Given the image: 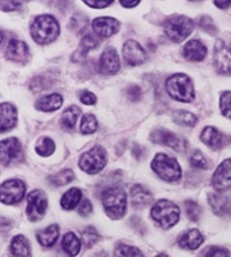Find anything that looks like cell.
<instances>
[{
  "label": "cell",
  "mask_w": 231,
  "mask_h": 257,
  "mask_svg": "<svg viewBox=\"0 0 231 257\" xmlns=\"http://www.w3.org/2000/svg\"><path fill=\"white\" fill-rule=\"evenodd\" d=\"M59 25L53 16L41 15L35 18L31 25V36L35 43L40 45H47L53 43L59 36Z\"/></svg>",
  "instance_id": "1"
},
{
  "label": "cell",
  "mask_w": 231,
  "mask_h": 257,
  "mask_svg": "<svg viewBox=\"0 0 231 257\" xmlns=\"http://www.w3.org/2000/svg\"><path fill=\"white\" fill-rule=\"evenodd\" d=\"M103 207L111 219L118 220L125 216L127 208L126 193L120 187H111L102 193Z\"/></svg>",
  "instance_id": "2"
},
{
  "label": "cell",
  "mask_w": 231,
  "mask_h": 257,
  "mask_svg": "<svg viewBox=\"0 0 231 257\" xmlns=\"http://www.w3.org/2000/svg\"><path fill=\"white\" fill-rule=\"evenodd\" d=\"M150 216L162 229H170L177 224L180 219V208L168 199H161L154 203L150 211Z\"/></svg>",
  "instance_id": "3"
},
{
  "label": "cell",
  "mask_w": 231,
  "mask_h": 257,
  "mask_svg": "<svg viewBox=\"0 0 231 257\" xmlns=\"http://www.w3.org/2000/svg\"><path fill=\"white\" fill-rule=\"evenodd\" d=\"M166 89L171 98L178 102L187 103L194 99L193 81L184 73H175L168 77L166 81Z\"/></svg>",
  "instance_id": "4"
},
{
  "label": "cell",
  "mask_w": 231,
  "mask_h": 257,
  "mask_svg": "<svg viewBox=\"0 0 231 257\" xmlns=\"http://www.w3.org/2000/svg\"><path fill=\"white\" fill-rule=\"evenodd\" d=\"M163 29L173 43H181L193 32L194 22L186 16H173L164 21Z\"/></svg>",
  "instance_id": "5"
},
{
  "label": "cell",
  "mask_w": 231,
  "mask_h": 257,
  "mask_svg": "<svg viewBox=\"0 0 231 257\" xmlns=\"http://www.w3.org/2000/svg\"><path fill=\"white\" fill-rule=\"evenodd\" d=\"M152 169L162 180L164 181H177L181 178V167L175 158L164 153H158L152 161Z\"/></svg>",
  "instance_id": "6"
},
{
  "label": "cell",
  "mask_w": 231,
  "mask_h": 257,
  "mask_svg": "<svg viewBox=\"0 0 231 257\" xmlns=\"http://www.w3.org/2000/svg\"><path fill=\"white\" fill-rule=\"evenodd\" d=\"M107 164V153L103 147H94L90 151L82 153L79 161V166L82 171L91 174H98L104 169Z\"/></svg>",
  "instance_id": "7"
},
{
  "label": "cell",
  "mask_w": 231,
  "mask_h": 257,
  "mask_svg": "<svg viewBox=\"0 0 231 257\" xmlns=\"http://www.w3.org/2000/svg\"><path fill=\"white\" fill-rule=\"evenodd\" d=\"M26 193V185L22 180L11 179L0 185V202L6 205H16L22 201Z\"/></svg>",
  "instance_id": "8"
},
{
  "label": "cell",
  "mask_w": 231,
  "mask_h": 257,
  "mask_svg": "<svg viewBox=\"0 0 231 257\" xmlns=\"http://www.w3.org/2000/svg\"><path fill=\"white\" fill-rule=\"evenodd\" d=\"M48 207V199L44 192L33 190L27 196V217L30 221L36 222L43 219Z\"/></svg>",
  "instance_id": "9"
},
{
  "label": "cell",
  "mask_w": 231,
  "mask_h": 257,
  "mask_svg": "<svg viewBox=\"0 0 231 257\" xmlns=\"http://www.w3.org/2000/svg\"><path fill=\"white\" fill-rule=\"evenodd\" d=\"M22 146L17 138H8L0 142V164L9 166L22 160Z\"/></svg>",
  "instance_id": "10"
},
{
  "label": "cell",
  "mask_w": 231,
  "mask_h": 257,
  "mask_svg": "<svg viewBox=\"0 0 231 257\" xmlns=\"http://www.w3.org/2000/svg\"><path fill=\"white\" fill-rule=\"evenodd\" d=\"M212 185L219 193L231 189V158L219 164L212 176Z\"/></svg>",
  "instance_id": "11"
},
{
  "label": "cell",
  "mask_w": 231,
  "mask_h": 257,
  "mask_svg": "<svg viewBox=\"0 0 231 257\" xmlns=\"http://www.w3.org/2000/svg\"><path fill=\"white\" fill-rule=\"evenodd\" d=\"M213 63L221 75H231V48L222 41H218L214 48Z\"/></svg>",
  "instance_id": "12"
},
{
  "label": "cell",
  "mask_w": 231,
  "mask_h": 257,
  "mask_svg": "<svg viewBox=\"0 0 231 257\" xmlns=\"http://www.w3.org/2000/svg\"><path fill=\"white\" fill-rule=\"evenodd\" d=\"M122 56L125 62L129 66H139L143 64L146 61V53L143 49L138 41L135 40H127L123 45L122 49Z\"/></svg>",
  "instance_id": "13"
},
{
  "label": "cell",
  "mask_w": 231,
  "mask_h": 257,
  "mask_svg": "<svg viewBox=\"0 0 231 257\" xmlns=\"http://www.w3.org/2000/svg\"><path fill=\"white\" fill-rule=\"evenodd\" d=\"M150 138H152V142H154V143L163 144V146L170 147L175 151H184L185 149V142L180 139L176 134L166 130V128H157L152 133Z\"/></svg>",
  "instance_id": "14"
},
{
  "label": "cell",
  "mask_w": 231,
  "mask_h": 257,
  "mask_svg": "<svg viewBox=\"0 0 231 257\" xmlns=\"http://www.w3.org/2000/svg\"><path fill=\"white\" fill-rule=\"evenodd\" d=\"M120 57L114 48H107L99 59V71L103 75H114L120 70Z\"/></svg>",
  "instance_id": "15"
},
{
  "label": "cell",
  "mask_w": 231,
  "mask_h": 257,
  "mask_svg": "<svg viewBox=\"0 0 231 257\" xmlns=\"http://www.w3.org/2000/svg\"><path fill=\"white\" fill-rule=\"evenodd\" d=\"M94 32L100 38H111L120 30V22L116 18L112 17H100L93 21Z\"/></svg>",
  "instance_id": "16"
},
{
  "label": "cell",
  "mask_w": 231,
  "mask_h": 257,
  "mask_svg": "<svg viewBox=\"0 0 231 257\" xmlns=\"http://www.w3.org/2000/svg\"><path fill=\"white\" fill-rule=\"evenodd\" d=\"M18 121L17 109L11 103H2L0 104V133H6L12 130Z\"/></svg>",
  "instance_id": "17"
},
{
  "label": "cell",
  "mask_w": 231,
  "mask_h": 257,
  "mask_svg": "<svg viewBox=\"0 0 231 257\" xmlns=\"http://www.w3.org/2000/svg\"><path fill=\"white\" fill-rule=\"evenodd\" d=\"M203 242H204V237L198 229L186 230L177 239V244L180 245V248L187 249V251H195L203 244Z\"/></svg>",
  "instance_id": "18"
},
{
  "label": "cell",
  "mask_w": 231,
  "mask_h": 257,
  "mask_svg": "<svg viewBox=\"0 0 231 257\" xmlns=\"http://www.w3.org/2000/svg\"><path fill=\"white\" fill-rule=\"evenodd\" d=\"M208 202L212 210L218 216H227L231 215V197L223 193H211L208 194Z\"/></svg>",
  "instance_id": "19"
},
{
  "label": "cell",
  "mask_w": 231,
  "mask_h": 257,
  "mask_svg": "<svg viewBox=\"0 0 231 257\" xmlns=\"http://www.w3.org/2000/svg\"><path fill=\"white\" fill-rule=\"evenodd\" d=\"M29 47L24 41L13 39L6 48V57L13 62H25L29 57Z\"/></svg>",
  "instance_id": "20"
},
{
  "label": "cell",
  "mask_w": 231,
  "mask_h": 257,
  "mask_svg": "<svg viewBox=\"0 0 231 257\" xmlns=\"http://www.w3.org/2000/svg\"><path fill=\"white\" fill-rule=\"evenodd\" d=\"M200 139L205 146L212 149H221L226 144L225 135L213 126H207V127L203 128Z\"/></svg>",
  "instance_id": "21"
},
{
  "label": "cell",
  "mask_w": 231,
  "mask_h": 257,
  "mask_svg": "<svg viewBox=\"0 0 231 257\" xmlns=\"http://www.w3.org/2000/svg\"><path fill=\"white\" fill-rule=\"evenodd\" d=\"M182 56L185 59L191 62H200L207 56V48L199 40H190L186 43L182 49Z\"/></svg>",
  "instance_id": "22"
},
{
  "label": "cell",
  "mask_w": 231,
  "mask_h": 257,
  "mask_svg": "<svg viewBox=\"0 0 231 257\" xmlns=\"http://www.w3.org/2000/svg\"><path fill=\"white\" fill-rule=\"evenodd\" d=\"M130 198L134 207L143 208L148 206L153 201V194L143 185H134L130 190Z\"/></svg>",
  "instance_id": "23"
},
{
  "label": "cell",
  "mask_w": 231,
  "mask_h": 257,
  "mask_svg": "<svg viewBox=\"0 0 231 257\" xmlns=\"http://www.w3.org/2000/svg\"><path fill=\"white\" fill-rule=\"evenodd\" d=\"M39 243L44 247H53L59 238V226L57 224L49 225L48 228L36 233Z\"/></svg>",
  "instance_id": "24"
},
{
  "label": "cell",
  "mask_w": 231,
  "mask_h": 257,
  "mask_svg": "<svg viewBox=\"0 0 231 257\" xmlns=\"http://www.w3.org/2000/svg\"><path fill=\"white\" fill-rule=\"evenodd\" d=\"M63 104V98L61 94H50V95L43 96L36 102L35 107L40 111L44 112H53L61 108V105Z\"/></svg>",
  "instance_id": "25"
},
{
  "label": "cell",
  "mask_w": 231,
  "mask_h": 257,
  "mask_svg": "<svg viewBox=\"0 0 231 257\" xmlns=\"http://www.w3.org/2000/svg\"><path fill=\"white\" fill-rule=\"evenodd\" d=\"M9 249H11V253L15 257H29L30 253H31L30 242L26 239L25 235H21V234L13 237Z\"/></svg>",
  "instance_id": "26"
},
{
  "label": "cell",
  "mask_w": 231,
  "mask_h": 257,
  "mask_svg": "<svg viewBox=\"0 0 231 257\" xmlns=\"http://www.w3.org/2000/svg\"><path fill=\"white\" fill-rule=\"evenodd\" d=\"M62 249L70 257L76 256L81 251V240L76 237V234L70 231L62 239Z\"/></svg>",
  "instance_id": "27"
},
{
  "label": "cell",
  "mask_w": 231,
  "mask_h": 257,
  "mask_svg": "<svg viewBox=\"0 0 231 257\" xmlns=\"http://www.w3.org/2000/svg\"><path fill=\"white\" fill-rule=\"evenodd\" d=\"M82 193L79 188H71L70 190L62 196L61 199V206L65 210H73V208L79 206L81 203Z\"/></svg>",
  "instance_id": "28"
},
{
  "label": "cell",
  "mask_w": 231,
  "mask_h": 257,
  "mask_svg": "<svg viewBox=\"0 0 231 257\" xmlns=\"http://www.w3.org/2000/svg\"><path fill=\"white\" fill-rule=\"evenodd\" d=\"M80 114H81V109L76 105H71L63 112L62 114V127L66 128V130H71V128L75 127V125L77 123V120H79Z\"/></svg>",
  "instance_id": "29"
},
{
  "label": "cell",
  "mask_w": 231,
  "mask_h": 257,
  "mask_svg": "<svg viewBox=\"0 0 231 257\" xmlns=\"http://www.w3.org/2000/svg\"><path fill=\"white\" fill-rule=\"evenodd\" d=\"M172 117H173V121L181 126H189V127H193V126H195L196 122H198V118H196L195 114L190 113V112H187V111H176L173 112Z\"/></svg>",
  "instance_id": "30"
},
{
  "label": "cell",
  "mask_w": 231,
  "mask_h": 257,
  "mask_svg": "<svg viewBox=\"0 0 231 257\" xmlns=\"http://www.w3.org/2000/svg\"><path fill=\"white\" fill-rule=\"evenodd\" d=\"M114 257H144V254L141 253L140 249L134 247V245L120 243L114 248Z\"/></svg>",
  "instance_id": "31"
},
{
  "label": "cell",
  "mask_w": 231,
  "mask_h": 257,
  "mask_svg": "<svg viewBox=\"0 0 231 257\" xmlns=\"http://www.w3.org/2000/svg\"><path fill=\"white\" fill-rule=\"evenodd\" d=\"M73 179H75V174H73L72 170L66 169L57 173L56 175L50 176L49 181L53 185H56V187H62V185H66L68 183H71Z\"/></svg>",
  "instance_id": "32"
},
{
  "label": "cell",
  "mask_w": 231,
  "mask_h": 257,
  "mask_svg": "<svg viewBox=\"0 0 231 257\" xmlns=\"http://www.w3.org/2000/svg\"><path fill=\"white\" fill-rule=\"evenodd\" d=\"M98 130V121L94 114H84L81 118V123H80V132L82 134H93Z\"/></svg>",
  "instance_id": "33"
},
{
  "label": "cell",
  "mask_w": 231,
  "mask_h": 257,
  "mask_svg": "<svg viewBox=\"0 0 231 257\" xmlns=\"http://www.w3.org/2000/svg\"><path fill=\"white\" fill-rule=\"evenodd\" d=\"M54 149H56V144L50 138H40L38 143H36V152L43 156V157H48V156L52 155L54 152Z\"/></svg>",
  "instance_id": "34"
},
{
  "label": "cell",
  "mask_w": 231,
  "mask_h": 257,
  "mask_svg": "<svg viewBox=\"0 0 231 257\" xmlns=\"http://www.w3.org/2000/svg\"><path fill=\"white\" fill-rule=\"evenodd\" d=\"M98 44H99V39H98L97 36L85 35L82 38L81 44H80V49L77 53L81 56V58H84L91 49H95V48L98 47Z\"/></svg>",
  "instance_id": "35"
},
{
  "label": "cell",
  "mask_w": 231,
  "mask_h": 257,
  "mask_svg": "<svg viewBox=\"0 0 231 257\" xmlns=\"http://www.w3.org/2000/svg\"><path fill=\"white\" fill-rule=\"evenodd\" d=\"M81 238V242L85 244L86 248H90V247H93V245L100 239V235L99 233H98L97 229L93 228V226H88V228H85L84 231H82Z\"/></svg>",
  "instance_id": "36"
},
{
  "label": "cell",
  "mask_w": 231,
  "mask_h": 257,
  "mask_svg": "<svg viewBox=\"0 0 231 257\" xmlns=\"http://www.w3.org/2000/svg\"><path fill=\"white\" fill-rule=\"evenodd\" d=\"M89 26V20L85 15H75L70 21L71 30L76 34H82Z\"/></svg>",
  "instance_id": "37"
},
{
  "label": "cell",
  "mask_w": 231,
  "mask_h": 257,
  "mask_svg": "<svg viewBox=\"0 0 231 257\" xmlns=\"http://www.w3.org/2000/svg\"><path fill=\"white\" fill-rule=\"evenodd\" d=\"M198 257H231V254L227 248H223L219 245H209L203 249Z\"/></svg>",
  "instance_id": "38"
},
{
  "label": "cell",
  "mask_w": 231,
  "mask_h": 257,
  "mask_svg": "<svg viewBox=\"0 0 231 257\" xmlns=\"http://www.w3.org/2000/svg\"><path fill=\"white\" fill-rule=\"evenodd\" d=\"M185 212H186V216L189 217V220L198 221L200 215H202V208L194 201H186L185 202Z\"/></svg>",
  "instance_id": "39"
},
{
  "label": "cell",
  "mask_w": 231,
  "mask_h": 257,
  "mask_svg": "<svg viewBox=\"0 0 231 257\" xmlns=\"http://www.w3.org/2000/svg\"><path fill=\"white\" fill-rule=\"evenodd\" d=\"M190 165L195 169L204 170L208 167V160L200 151H195L190 157Z\"/></svg>",
  "instance_id": "40"
},
{
  "label": "cell",
  "mask_w": 231,
  "mask_h": 257,
  "mask_svg": "<svg viewBox=\"0 0 231 257\" xmlns=\"http://www.w3.org/2000/svg\"><path fill=\"white\" fill-rule=\"evenodd\" d=\"M219 107L221 112L225 117L231 118V91H225L219 99Z\"/></svg>",
  "instance_id": "41"
},
{
  "label": "cell",
  "mask_w": 231,
  "mask_h": 257,
  "mask_svg": "<svg viewBox=\"0 0 231 257\" xmlns=\"http://www.w3.org/2000/svg\"><path fill=\"white\" fill-rule=\"evenodd\" d=\"M199 25H200V27H202L204 31L209 32V34H212V35L217 32L213 21H212L211 17H208V16H204V17L200 18V20H199Z\"/></svg>",
  "instance_id": "42"
},
{
  "label": "cell",
  "mask_w": 231,
  "mask_h": 257,
  "mask_svg": "<svg viewBox=\"0 0 231 257\" xmlns=\"http://www.w3.org/2000/svg\"><path fill=\"white\" fill-rule=\"evenodd\" d=\"M79 96L80 100L86 105H93L97 103V96H95V94L90 93L89 90H81L79 93Z\"/></svg>",
  "instance_id": "43"
},
{
  "label": "cell",
  "mask_w": 231,
  "mask_h": 257,
  "mask_svg": "<svg viewBox=\"0 0 231 257\" xmlns=\"http://www.w3.org/2000/svg\"><path fill=\"white\" fill-rule=\"evenodd\" d=\"M127 98H129L131 102H138L139 99L141 98V89L139 88V86H136V85H132V86H130L129 89H127Z\"/></svg>",
  "instance_id": "44"
},
{
  "label": "cell",
  "mask_w": 231,
  "mask_h": 257,
  "mask_svg": "<svg viewBox=\"0 0 231 257\" xmlns=\"http://www.w3.org/2000/svg\"><path fill=\"white\" fill-rule=\"evenodd\" d=\"M93 211V205L89 199H82L81 203L79 206V213L81 216H88Z\"/></svg>",
  "instance_id": "45"
},
{
  "label": "cell",
  "mask_w": 231,
  "mask_h": 257,
  "mask_svg": "<svg viewBox=\"0 0 231 257\" xmlns=\"http://www.w3.org/2000/svg\"><path fill=\"white\" fill-rule=\"evenodd\" d=\"M21 7V3L18 2H0V9L4 12H11V11H16Z\"/></svg>",
  "instance_id": "46"
},
{
  "label": "cell",
  "mask_w": 231,
  "mask_h": 257,
  "mask_svg": "<svg viewBox=\"0 0 231 257\" xmlns=\"http://www.w3.org/2000/svg\"><path fill=\"white\" fill-rule=\"evenodd\" d=\"M84 3L88 4V6L91 7V8H106V7L111 6L112 0L111 2H93V0H84Z\"/></svg>",
  "instance_id": "47"
},
{
  "label": "cell",
  "mask_w": 231,
  "mask_h": 257,
  "mask_svg": "<svg viewBox=\"0 0 231 257\" xmlns=\"http://www.w3.org/2000/svg\"><path fill=\"white\" fill-rule=\"evenodd\" d=\"M12 224L8 219H0V231H8Z\"/></svg>",
  "instance_id": "48"
},
{
  "label": "cell",
  "mask_w": 231,
  "mask_h": 257,
  "mask_svg": "<svg viewBox=\"0 0 231 257\" xmlns=\"http://www.w3.org/2000/svg\"><path fill=\"white\" fill-rule=\"evenodd\" d=\"M140 3L139 0H135V2H123V0H121L120 4L122 7H125V8H131V7H135L138 6V4Z\"/></svg>",
  "instance_id": "49"
},
{
  "label": "cell",
  "mask_w": 231,
  "mask_h": 257,
  "mask_svg": "<svg viewBox=\"0 0 231 257\" xmlns=\"http://www.w3.org/2000/svg\"><path fill=\"white\" fill-rule=\"evenodd\" d=\"M214 6H217L218 8H228V7L231 6V2H218V0H216L214 2Z\"/></svg>",
  "instance_id": "50"
},
{
  "label": "cell",
  "mask_w": 231,
  "mask_h": 257,
  "mask_svg": "<svg viewBox=\"0 0 231 257\" xmlns=\"http://www.w3.org/2000/svg\"><path fill=\"white\" fill-rule=\"evenodd\" d=\"M91 257H109V256H108V253H107V252L102 251V252H97V253H94Z\"/></svg>",
  "instance_id": "51"
},
{
  "label": "cell",
  "mask_w": 231,
  "mask_h": 257,
  "mask_svg": "<svg viewBox=\"0 0 231 257\" xmlns=\"http://www.w3.org/2000/svg\"><path fill=\"white\" fill-rule=\"evenodd\" d=\"M3 38H4V36H3V32L0 31V44H2V41H3Z\"/></svg>",
  "instance_id": "52"
},
{
  "label": "cell",
  "mask_w": 231,
  "mask_h": 257,
  "mask_svg": "<svg viewBox=\"0 0 231 257\" xmlns=\"http://www.w3.org/2000/svg\"><path fill=\"white\" fill-rule=\"evenodd\" d=\"M155 257H168V256H167V254H164V253H159V254H157Z\"/></svg>",
  "instance_id": "53"
}]
</instances>
